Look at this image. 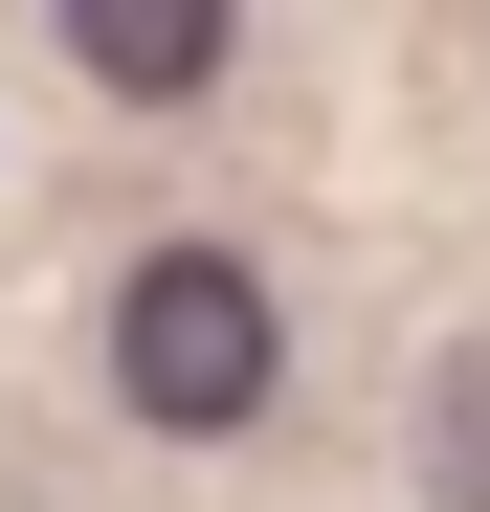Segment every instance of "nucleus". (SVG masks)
<instances>
[{
	"mask_svg": "<svg viewBox=\"0 0 490 512\" xmlns=\"http://www.w3.org/2000/svg\"><path fill=\"white\" fill-rule=\"evenodd\" d=\"M401 446H424V512H490V334L424 357V423H401Z\"/></svg>",
	"mask_w": 490,
	"mask_h": 512,
	"instance_id": "nucleus-3",
	"label": "nucleus"
},
{
	"mask_svg": "<svg viewBox=\"0 0 490 512\" xmlns=\"http://www.w3.org/2000/svg\"><path fill=\"white\" fill-rule=\"evenodd\" d=\"M112 401L156 446H245V423L290 401V290L245 268V245H134L112 268Z\"/></svg>",
	"mask_w": 490,
	"mask_h": 512,
	"instance_id": "nucleus-1",
	"label": "nucleus"
},
{
	"mask_svg": "<svg viewBox=\"0 0 490 512\" xmlns=\"http://www.w3.org/2000/svg\"><path fill=\"white\" fill-rule=\"evenodd\" d=\"M67 67L134 90V112H179V90H223V67H245V23H223V0H67Z\"/></svg>",
	"mask_w": 490,
	"mask_h": 512,
	"instance_id": "nucleus-2",
	"label": "nucleus"
}]
</instances>
